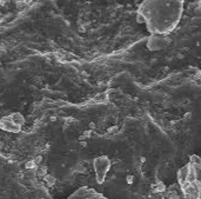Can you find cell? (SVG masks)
<instances>
[{"label":"cell","instance_id":"6da1fadb","mask_svg":"<svg viewBox=\"0 0 201 199\" xmlns=\"http://www.w3.org/2000/svg\"><path fill=\"white\" fill-rule=\"evenodd\" d=\"M184 13V0H145L138 9V16L148 32L166 35L173 32Z\"/></svg>","mask_w":201,"mask_h":199},{"label":"cell","instance_id":"7a4b0ae2","mask_svg":"<svg viewBox=\"0 0 201 199\" xmlns=\"http://www.w3.org/2000/svg\"><path fill=\"white\" fill-rule=\"evenodd\" d=\"M178 183L184 199H201V158L189 157L188 163L178 171Z\"/></svg>","mask_w":201,"mask_h":199},{"label":"cell","instance_id":"3957f363","mask_svg":"<svg viewBox=\"0 0 201 199\" xmlns=\"http://www.w3.org/2000/svg\"><path fill=\"white\" fill-rule=\"evenodd\" d=\"M68 199H109L105 197L104 194L99 193L93 189L88 187H81L80 190H78L74 194H72Z\"/></svg>","mask_w":201,"mask_h":199},{"label":"cell","instance_id":"277c9868","mask_svg":"<svg viewBox=\"0 0 201 199\" xmlns=\"http://www.w3.org/2000/svg\"><path fill=\"white\" fill-rule=\"evenodd\" d=\"M94 167H95V172H97L98 182L102 183L105 179V175H106L108 168H109V160L106 157L98 158L94 161Z\"/></svg>","mask_w":201,"mask_h":199},{"label":"cell","instance_id":"5b68a950","mask_svg":"<svg viewBox=\"0 0 201 199\" xmlns=\"http://www.w3.org/2000/svg\"><path fill=\"white\" fill-rule=\"evenodd\" d=\"M11 118H12V120H13L16 124L20 125V126L25 123V118L21 116V113H13V114L11 116Z\"/></svg>","mask_w":201,"mask_h":199},{"label":"cell","instance_id":"8992f818","mask_svg":"<svg viewBox=\"0 0 201 199\" xmlns=\"http://www.w3.org/2000/svg\"><path fill=\"white\" fill-rule=\"evenodd\" d=\"M46 174H47V166L39 165L38 167H37V177L44 178Z\"/></svg>","mask_w":201,"mask_h":199},{"label":"cell","instance_id":"52a82bcc","mask_svg":"<svg viewBox=\"0 0 201 199\" xmlns=\"http://www.w3.org/2000/svg\"><path fill=\"white\" fill-rule=\"evenodd\" d=\"M44 182L46 183V185H47V186L51 187V186H53V185L56 184V178H54L52 174L47 173L45 177H44Z\"/></svg>","mask_w":201,"mask_h":199},{"label":"cell","instance_id":"ba28073f","mask_svg":"<svg viewBox=\"0 0 201 199\" xmlns=\"http://www.w3.org/2000/svg\"><path fill=\"white\" fill-rule=\"evenodd\" d=\"M25 166H26V168H28V170H34V168H37V167H38V165L35 164V161H34V160H30V161H27V163L25 164Z\"/></svg>","mask_w":201,"mask_h":199},{"label":"cell","instance_id":"9c48e42d","mask_svg":"<svg viewBox=\"0 0 201 199\" xmlns=\"http://www.w3.org/2000/svg\"><path fill=\"white\" fill-rule=\"evenodd\" d=\"M33 160L35 161V164H37V165H40L41 161H42V157H41V156H37V157L34 158Z\"/></svg>","mask_w":201,"mask_h":199},{"label":"cell","instance_id":"30bf717a","mask_svg":"<svg viewBox=\"0 0 201 199\" xmlns=\"http://www.w3.org/2000/svg\"><path fill=\"white\" fill-rule=\"evenodd\" d=\"M2 145H4V144H2V143H1V141H0V149H1V147H2Z\"/></svg>","mask_w":201,"mask_h":199}]
</instances>
